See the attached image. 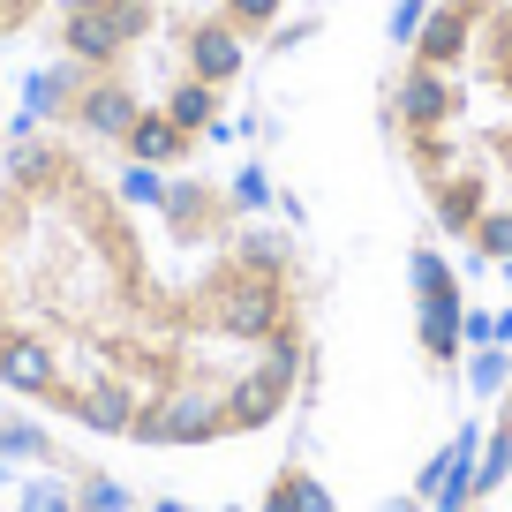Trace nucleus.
Wrapping results in <instances>:
<instances>
[{
	"instance_id": "f257e3e1",
	"label": "nucleus",
	"mask_w": 512,
	"mask_h": 512,
	"mask_svg": "<svg viewBox=\"0 0 512 512\" xmlns=\"http://www.w3.org/2000/svg\"><path fill=\"white\" fill-rule=\"evenodd\" d=\"M339 256L256 144L128 174L23 121L0 159V392L226 512L317 415Z\"/></svg>"
},
{
	"instance_id": "f03ea898",
	"label": "nucleus",
	"mask_w": 512,
	"mask_h": 512,
	"mask_svg": "<svg viewBox=\"0 0 512 512\" xmlns=\"http://www.w3.org/2000/svg\"><path fill=\"white\" fill-rule=\"evenodd\" d=\"M317 0H61L23 76V121L128 174H181L256 136L264 83Z\"/></svg>"
},
{
	"instance_id": "7ed1b4c3",
	"label": "nucleus",
	"mask_w": 512,
	"mask_h": 512,
	"mask_svg": "<svg viewBox=\"0 0 512 512\" xmlns=\"http://www.w3.org/2000/svg\"><path fill=\"white\" fill-rule=\"evenodd\" d=\"M384 196L512 317V0H415L362 68Z\"/></svg>"
},
{
	"instance_id": "20e7f679",
	"label": "nucleus",
	"mask_w": 512,
	"mask_h": 512,
	"mask_svg": "<svg viewBox=\"0 0 512 512\" xmlns=\"http://www.w3.org/2000/svg\"><path fill=\"white\" fill-rule=\"evenodd\" d=\"M0 512H196L159 482H136L128 460L83 430L0 392Z\"/></svg>"
},
{
	"instance_id": "39448f33",
	"label": "nucleus",
	"mask_w": 512,
	"mask_h": 512,
	"mask_svg": "<svg viewBox=\"0 0 512 512\" xmlns=\"http://www.w3.org/2000/svg\"><path fill=\"white\" fill-rule=\"evenodd\" d=\"M430 512H512V324H505V347L490 362L482 407L467 422L460 452H452L445 482H437Z\"/></svg>"
},
{
	"instance_id": "423d86ee",
	"label": "nucleus",
	"mask_w": 512,
	"mask_h": 512,
	"mask_svg": "<svg viewBox=\"0 0 512 512\" xmlns=\"http://www.w3.org/2000/svg\"><path fill=\"white\" fill-rule=\"evenodd\" d=\"M53 8H61V0H0V53L38 46L46 23H53Z\"/></svg>"
},
{
	"instance_id": "0eeeda50",
	"label": "nucleus",
	"mask_w": 512,
	"mask_h": 512,
	"mask_svg": "<svg viewBox=\"0 0 512 512\" xmlns=\"http://www.w3.org/2000/svg\"><path fill=\"white\" fill-rule=\"evenodd\" d=\"M16 128H23V83L8 76V53H0V159L16 144Z\"/></svg>"
}]
</instances>
